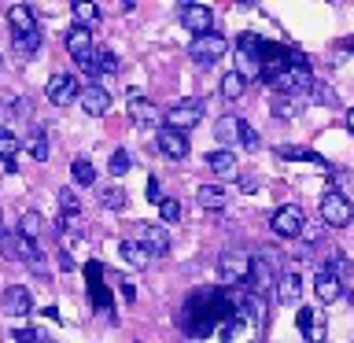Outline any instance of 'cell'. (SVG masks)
I'll return each mask as SVG.
<instances>
[{"label": "cell", "mask_w": 354, "mask_h": 343, "mask_svg": "<svg viewBox=\"0 0 354 343\" xmlns=\"http://www.w3.org/2000/svg\"><path fill=\"white\" fill-rule=\"evenodd\" d=\"M188 55L199 63V66H214L221 55H225V37L221 33H203V37H192V48H188Z\"/></svg>", "instance_id": "cell-7"}, {"label": "cell", "mask_w": 354, "mask_h": 343, "mask_svg": "<svg viewBox=\"0 0 354 343\" xmlns=\"http://www.w3.org/2000/svg\"><path fill=\"white\" fill-rule=\"evenodd\" d=\"M277 159H303V163H317V166H328V163L321 159L317 151H310V148H288V144H281V148H277Z\"/></svg>", "instance_id": "cell-25"}, {"label": "cell", "mask_w": 354, "mask_h": 343, "mask_svg": "<svg viewBox=\"0 0 354 343\" xmlns=\"http://www.w3.org/2000/svg\"><path fill=\"white\" fill-rule=\"evenodd\" d=\"M148 199H151L155 207H159V181H155V177H151V181H148Z\"/></svg>", "instance_id": "cell-40"}, {"label": "cell", "mask_w": 354, "mask_h": 343, "mask_svg": "<svg viewBox=\"0 0 354 343\" xmlns=\"http://www.w3.org/2000/svg\"><path fill=\"white\" fill-rule=\"evenodd\" d=\"M240 188H243V192H259V177H254V174H243V177H240Z\"/></svg>", "instance_id": "cell-39"}, {"label": "cell", "mask_w": 354, "mask_h": 343, "mask_svg": "<svg viewBox=\"0 0 354 343\" xmlns=\"http://www.w3.org/2000/svg\"><path fill=\"white\" fill-rule=\"evenodd\" d=\"M243 89H248V82H243L236 71H229L225 77H221V96H225V100H240Z\"/></svg>", "instance_id": "cell-26"}, {"label": "cell", "mask_w": 354, "mask_h": 343, "mask_svg": "<svg viewBox=\"0 0 354 343\" xmlns=\"http://www.w3.org/2000/svg\"><path fill=\"white\" fill-rule=\"evenodd\" d=\"M303 207H295V203H288V207H281L277 214L270 218V229L277 232L281 240H292V237H303Z\"/></svg>", "instance_id": "cell-8"}, {"label": "cell", "mask_w": 354, "mask_h": 343, "mask_svg": "<svg viewBox=\"0 0 354 343\" xmlns=\"http://www.w3.org/2000/svg\"><path fill=\"white\" fill-rule=\"evenodd\" d=\"M332 89L325 85V82H314V89H310V104H332Z\"/></svg>", "instance_id": "cell-34"}, {"label": "cell", "mask_w": 354, "mask_h": 343, "mask_svg": "<svg viewBox=\"0 0 354 343\" xmlns=\"http://www.w3.org/2000/svg\"><path fill=\"white\" fill-rule=\"evenodd\" d=\"M0 174H15V166H11V163H4V159H0Z\"/></svg>", "instance_id": "cell-42"}, {"label": "cell", "mask_w": 354, "mask_h": 343, "mask_svg": "<svg viewBox=\"0 0 354 343\" xmlns=\"http://www.w3.org/2000/svg\"><path fill=\"white\" fill-rule=\"evenodd\" d=\"M270 306L243 288H196L177 310L185 343H262Z\"/></svg>", "instance_id": "cell-1"}, {"label": "cell", "mask_w": 354, "mask_h": 343, "mask_svg": "<svg viewBox=\"0 0 354 343\" xmlns=\"http://www.w3.org/2000/svg\"><path fill=\"white\" fill-rule=\"evenodd\" d=\"M321 218H325L332 229H347L354 221V203L339 192V188H328V192L321 196Z\"/></svg>", "instance_id": "cell-4"}, {"label": "cell", "mask_w": 354, "mask_h": 343, "mask_svg": "<svg viewBox=\"0 0 354 343\" xmlns=\"http://www.w3.org/2000/svg\"><path fill=\"white\" fill-rule=\"evenodd\" d=\"M248 277H251V251H243V248L221 251V259H218V281H221V288H243V284H248Z\"/></svg>", "instance_id": "cell-3"}, {"label": "cell", "mask_w": 354, "mask_h": 343, "mask_svg": "<svg viewBox=\"0 0 354 343\" xmlns=\"http://www.w3.org/2000/svg\"><path fill=\"white\" fill-rule=\"evenodd\" d=\"M129 115H133V122L137 126H159L162 122V115H159V107L151 104V100H144V96H129Z\"/></svg>", "instance_id": "cell-14"}, {"label": "cell", "mask_w": 354, "mask_h": 343, "mask_svg": "<svg viewBox=\"0 0 354 343\" xmlns=\"http://www.w3.org/2000/svg\"><path fill=\"white\" fill-rule=\"evenodd\" d=\"M314 292H317V299H321V303H336L343 288H339V281H336V277H328V273H317V277H314Z\"/></svg>", "instance_id": "cell-22"}, {"label": "cell", "mask_w": 354, "mask_h": 343, "mask_svg": "<svg viewBox=\"0 0 354 343\" xmlns=\"http://www.w3.org/2000/svg\"><path fill=\"white\" fill-rule=\"evenodd\" d=\"M111 174H115V177L129 174V155H126V151H115V155H111Z\"/></svg>", "instance_id": "cell-38"}, {"label": "cell", "mask_w": 354, "mask_h": 343, "mask_svg": "<svg viewBox=\"0 0 354 343\" xmlns=\"http://www.w3.org/2000/svg\"><path fill=\"white\" fill-rule=\"evenodd\" d=\"M295 328L303 332V340H306V343H325V317H321L314 306H299Z\"/></svg>", "instance_id": "cell-11"}, {"label": "cell", "mask_w": 354, "mask_h": 343, "mask_svg": "<svg viewBox=\"0 0 354 343\" xmlns=\"http://www.w3.org/2000/svg\"><path fill=\"white\" fill-rule=\"evenodd\" d=\"M44 96H48L55 107H66V104H74V100L82 96V89H77V77H74V74H63V71H59V74L48 77Z\"/></svg>", "instance_id": "cell-9"}, {"label": "cell", "mask_w": 354, "mask_h": 343, "mask_svg": "<svg viewBox=\"0 0 354 343\" xmlns=\"http://www.w3.org/2000/svg\"><path fill=\"white\" fill-rule=\"evenodd\" d=\"M199 118H203V100H181V104H174V107L162 115L166 129H177V133L192 129Z\"/></svg>", "instance_id": "cell-5"}, {"label": "cell", "mask_w": 354, "mask_h": 343, "mask_svg": "<svg viewBox=\"0 0 354 343\" xmlns=\"http://www.w3.org/2000/svg\"><path fill=\"white\" fill-rule=\"evenodd\" d=\"M77 104H82L85 115L100 118V115H107L111 96H107V89H104V85H85V89H82V96H77Z\"/></svg>", "instance_id": "cell-13"}, {"label": "cell", "mask_w": 354, "mask_h": 343, "mask_svg": "<svg viewBox=\"0 0 354 343\" xmlns=\"http://www.w3.org/2000/svg\"><path fill=\"white\" fill-rule=\"evenodd\" d=\"M0 254H4V259H11V262H19V254H15V232H4V229H0Z\"/></svg>", "instance_id": "cell-35"}, {"label": "cell", "mask_w": 354, "mask_h": 343, "mask_svg": "<svg viewBox=\"0 0 354 343\" xmlns=\"http://www.w3.org/2000/svg\"><path fill=\"white\" fill-rule=\"evenodd\" d=\"M277 299H281V306H288V303H299V295H303V281H299V273H292V270H284L281 277H277Z\"/></svg>", "instance_id": "cell-16"}, {"label": "cell", "mask_w": 354, "mask_h": 343, "mask_svg": "<svg viewBox=\"0 0 354 343\" xmlns=\"http://www.w3.org/2000/svg\"><path fill=\"white\" fill-rule=\"evenodd\" d=\"M259 129H251L248 122H240V148H248V151H259Z\"/></svg>", "instance_id": "cell-32"}, {"label": "cell", "mask_w": 354, "mask_h": 343, "mask_svg": "<svg viewBox=\"0 0 354 343\" xmlns=\"http://www.w3.org/2000/svg\"><path fill=\"white\" fill-rule=\"evenodd\" d=\"M63 44H66V52H71L74 59H77V55L93 52V33H88V26H74V30H66Z\"/></svg>", "instance_id": "cell-17"}, {"label": "cell", "mask_w": 354, "mask_h": 343, "mask_svg": "<svg viewBox=\"0 0 354 343\" xmlns=\"http://www.w3.org/2000/svg\"><path fill=\"white\" fill-rule=\"evenodd\" d=\"M118 71V59L111 52H96V74H115Z\"/></svg>", "instance_id": "cell-36"}, {"label": "cell", "mask_w": 354, "mask_h": 343, "mask_svg": "<svg viewBox=\"0 0 354 343\" xmlns=\"http://www.w3.org/2000/svg\"><path fill=\"white\" fill-rule=\"evenodd\" d=\"M177 19H181V26L192 33V37H203V33H210V26H214V15H210L207 4H181L177 8Z\"/></svg>", "instance_id": "cell-10"}, {"label": "cell", "mask_w": 354, "mask_h": 343, "mask_svg": "<svg viewBox=\"0 0 354 343\" xmlns=\"http://www.w3.org/2000/svg\"><path fill=\"white\" fill-rule=\"evenodd\" d=\"M118 251H122V262H129L133 270H144V266L151 262V254L144 251L137 240H122V243H118Z\"/></svg>", "instance_id": "cell-19"}, {"label": "cell", "mask_w": 354, "mask_h": 343, "mask_svg": "<svg viewBox=\"0 0 354 343\" xmlns=\"http://www.w3.org/2000/svg\"><path fill=\"white\" fill-rule=\"evenodd\" d=\"M218 144H221V151H229V144H240V118L218 122Z\"/></svg>", "instance_id": "cell-23"}, {"label": "cell", "mask_w": 354, "mask_h": 343, "mask_svg": "<svg viewBox=\"0 0 354 343\" xmlns=\"http://www.w3.org/2000/svg\"><path fill=\"white\" fill-rule=\"evenodd\" d=\"M270 111L277 118H295L299 115V100L295 96H273L270 100Z\"/></svg>", "instance_id": "cell-27"}, {"label": "cell", "mask_w": 354, "mask_h": 343, "mask_svg": "<svg viewBox=\"0 0 354 343\" xmlns=\"http://www.w3.org/2000/svg\"><path fill=\"white\" fill-rule=\"evenodd\" d=\"M207 166H210V170H214L218 177H232V174H236V155L218 148V151L207 155Z\"/></svg>", "instance_id": "cell-20"}, {"label": "cell", "mask_w": 354, "mask_h": 343, "mask_svg": "<svg viewBox=\"0 0 354 343\" xmlns=\"http://www.w3.org/2000/svg\"><path fill=\"white\" fill-rule=\"evenodd\" d=\"M71 174H74L77 185H96V170H93V163H88V159H74Z\"/></svg>", "instance_id": "cell-30"}, {"label": "cell", "mask_w": 354, "mask_h": 343, "mask_svg": "<svg viewBox=\"0 0 354 343\" xmlns=\"http://www.w3.org/2000/svg\"><path fill=\"white\" fill-rule=\"evenodd\" d=\"M343 48H347V52H354V37H347V41H343Z\"/></svg>", "instance_id": "cell-44"}, {"label": "cell", "mask_w": 354, "mask_h": 343, "mask_svg": "<svg viewBox=\"0 0 354 343\" xmlns=\"http://www.w3.org/2000/svg\"><path fill=\"white\" fill-rule=\"evenodd\" d=\"M19 151H22V140L15 137V133H8V129H0V159H4V163H11V166H15V159H19Z\"/></svg>", "instance_id": "cell-24"}, {"label": "cell", "mask_w": 354, "mask_h": 343, "mask_svg": "<svg viewBox=\"0 0 354 343\" xmlns=\"http://www.w3.org/2000/svg\"><path fill=\"white\" fill-rule=\"evenodd\" d=\"M159 214L162 221H181V203L177 199H159Z\"/></svg>", "instance_id": "cell-33"}, {"label": "cell", "mask_w": 354, "mask_h": 343, "mask_svg": "<svg viewBox=\"0 0 354 343\" xmlns=\"http://www.w3.org/2000/svg\"><path fill=\"white\" fill-rule=\"evenodd\" d=\"M347 129H351V133H354V107H351V111H347Z\"/></svg>", "instance_id": "cell-43"}, {"label": "cell", "mask_w": 354, "mask_h": 343, "mask_svg": "<svg viewBox=\"0 0 354 343\" xmlns=\"http://www.w3.org/2000/svg\"><path fill=\"white\" fill-rule=\"evenodd\" d=\"M4 310L11 317H26L30 310H33V299H30V292L22 284H11L8 292H4Z\"/></svg>", "instance_id": "cell-15"}, {"label": "cell", "mask_w": 354, "mask_h": 343, "mask_svg": "<svg viewBox=\"0 0 354 343\" xmlns=\"http://www.w3.org/2000/svg\"><path fill=\"white\" fill-rule=\"evenodd\" d=\"M196 203L203 210H221V207H225V188H221V185H203L196 192Z\"/></svg>", "instance_id": "cell-21"}, {"label": "cell", "mask_w": 354, "mask_h": 343, "mask_svg": "<svg viewBox=\"0 0 354 343\" xmlns=\"http://www.w3.org/2000/svg\"><path fill=\"white\" fill-rule=\"evenodd\" d=\"M122 295H126V299H129V303H133V299H137V288H133V284L126 281V284H122Z\"/></svg>", "instance_id": "cell-41"}, {"label": "cell", "mask_w": 354, "mask_h": 343, "mask_svg": "<svg viewBox=\"0 0 354 343\" xmlns=\"http://www.w3.org/2000/svg\"><path fill=\"white\" fill-rule=\"evenodd\" d=\"M8 26H11V44L19 55H33L41 48V26L33 19V11L26 4H11L8 8Z\"/></svg>", "instance_id": "cell-2"}, {"label": "cell", "mask_w": 354, "mask_h": 343, "mask_svg": "<svg viewBox=\"0 0 354 343\" xmlns=\"http://www.w3.org/2000/svg\"><path fill=\"white\" fill-rule=\"evenodd\" d=\"M133 240L140 243L144 251L151 254H166V248H170V237H166L162 225H155V221H133Z\"/></svg>", "instance_id": "cell-6"}, {"label": "cell", "mask_w": 354, "mask_h": 343, "mask_svg": "<svg viewBox=\"0 0 354 343\" xmlns=\"http://www.w3.org/2000/svg\"><path fill=\"white\" fill-rule=\"evenodd\" d=\"M0 229H4V221H0Z\"/></svg>", "instance_id": "cell-45"}, {"label": "cell", "mask_w": 354, "mask_h": 343, "mask_svg": "<svg viewBox=\"0 0 354 343\" xmlns=\"http://www.w3.org/2000/svg\"><path fill=\"white\" fill-rule=\"evenodd\" d=\"M96 15H100V8H96V4H74V19H77V26L93 22Z\"/></svg>", "instance_id": "cell-37"}, {"label": "cell", "mask_w": 354, "mask_h": 343, "mask_svg": "<svg viewBox=\"0 0 354 343\" xmlns=\"http://www.w3.org/2000/svg\"><path fill=\"white\" fill-rule=\"evenodd\" d=\"M41 232H44V218L37 214V210H26V214L19 218V237L30 240V243H37Z\"/></svg>", "instance_id": "cell-18"}, {"label": "cell", "mask_w": 354, "mask_h": 343, "mask_svg": "<svg viewBox=\"0 0 354 343\" xmlns=\"http://www.w3.org/2000/svg\"><path fill=\"white\" fill-rule=\"evenodd\" d=\"M321 273H328V277H336V281H339V277H347V273H351V259H347V254H332L328 266H325Z\"/></svg>", "instance_id": "cell-31"}, {"label": "cell", "mask_w": 354, "mask_h": 343, "mask_svg": "<svg viewBox=\"0 0 354 343\" xmlns=\"http://www.w3.org/2000/svg\"><path fill=\"white\" fill-rule=\"evenodd\" d=\"M100 203H104L107 210H122V207H126V188H118V185L100 188Z\"/></svg>", "instance_id": "cell-28"}, {"label": "cell", "mask_w": 354, "mask_h": 343, "mask_svg": "<svg viewBox=\"0 0 354 343\" xmlns=\"http://www.w3.org/2000/svg\"><path fill=\"white\" fill-rule=\"evenodd\" d=\"M159 151L166 155V159H174V163H181V159H188V137L185 133H177V129H159Z\"/></svg>", "instance_id": "cell-12"}, {"label": "cell", "mask_w": 354, "mask_h": 343, "mask_svg": "<svg viewBox=\"0 0 354 343\" xmlns=\"http://www.w3.org/2000/svg\"><path fill=\"white\" fill-rule=\"evenodd\" d=\"M26 151H30L37 163H44V159H48V137H44L41 129H33V133H30V140H26Z\"/></svg>", "instance_id": "cell-29"}]
</instances>
